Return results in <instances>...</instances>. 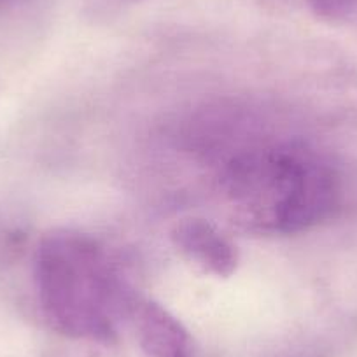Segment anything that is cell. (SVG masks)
<instances>
[{"label":"cell","instance_id":"6da1fadb","mask_svg":"<svg viewBox=\"0 0 357 357\" xmlns=\"http://www.w3.org/2000/svg\"><path fill=\"white\" fill-rule=\"evenodd\" d=\"M228 204L247 229L296 235L335 215L342 202L336 168L300 144L245 151L222 177Z\"/></svg>","mask_w":357,"mask_h":357},{"label":"cell","instance_id":"5b68a950","mask_svg":"<svg viewBox=\"0 0 357 357\" xmlns=\"http://www.w3.org/2000/svg\"><path fill=\"white\" fill-rule=\"evenodd\" d=\"M315 16L326 22L342 23L357 16V0H307Z\"/></svg>","mask_w":357,"mask_h":357},{"label":"cell","instance_id":"3957f363","mask_svg":"<svg viewBox=\"0 0 357 357\" xmlns=\"http://www.w3.org/2000/svg\"><path fill=\"white\" fill-rule=\"evenodd\" d=\"M130 321L144 357H195L193 340L184 324L156 301L139 300Z\"/></svg>","mask_w":357,"mask_h":357},{"label":"cell","instance_id":"7a4b0ae2","mask_svg":"<svg viewBox=\"0 0 357 357\" xmlns=\"http://www.w3.org/2000/svg\"><path fill=\"white\" fill-rule=\"evenodd\" d=\"M33 282L43 317L60 335L112 345L118 324L140 300L107 250L74 229L43 236L33 257Z\"/></svg>","mask_w":357,"mask_h":357},{"label":"cell","instance_id":"8992f818","mask_svg":"<svg viewBox=\"0 0 357 357\" xmlns=\"http://www.w3.org/2000/svg\"><path fill=\"white\" fill-rule=\"evenodd\" d=\"M279 357H321V356H317V354H314V352H307V350H300V352H287V354H282V356H279Z\"/></svg>","mask_w":357,"mask_h":357},{"label":"cell","instance_id":"277c9868","mask_svg":"<svg viewBox=\"0 0 357 357\" xmlns=\"http://www.w3.org/2000/svg\"><path fill=\"white\" fill-rule=\"evenodd\" d=\"M172 240L184 256L215 277L233 275L238 264V252L214 225L204 219H184L172 231Z\"/></svg>","mask_w":357,"mask_h":357}]
</instances>
